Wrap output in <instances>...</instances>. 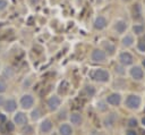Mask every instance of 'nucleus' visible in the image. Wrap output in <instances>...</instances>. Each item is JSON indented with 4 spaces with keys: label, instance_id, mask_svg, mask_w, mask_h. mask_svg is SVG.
Instances as JSON below:
<instances>
[{
    "label": "nucleus",
    "instance_id": "obj_25",
    "mask_svg": "<svg viewBox=\"0 0 145 135\" xmlns=\"http://www.w3.org/2000/svg\"><path fill=\"white\" fill-rule=\"evenodd\" d=\"M128 126L130 127V128H135V127L137 126V120L135 118H130L128 120Z\"/></svg>",
    "mask_w": 145,
    "mask_h": 135
},
{
    "label": "nucleus",
    "instance_id": "obj_32",
    "mask_svg": "<svg viewBox=\"0 0 145 135\" xmlns=\"http://www.w3.org/2000/svg\"><path fill=\"white\" fill-rule=\"evenodd\" d=\"M3 103H5V99L3 97H0V106H3Z\"/></svg>",
    "mask_w": 145,
    "mask_h": 135
},
{
    "label": "nucleus",
    "instance_id": "obj_26",
    "mask_svg": "<svg viewBox=\"0 0 145 135\" xmlns=\"http://www.w3.org/2000/svg\"><path fill=\"white\" fill-rule=\"evenodd\" d=\"M137 48H138V50H139V51L145 52V41H144V40L139 41V42H138V46H137Z\"/></svg>",
    "mask_w": 145,
    "mask_h": 135
},
{
    "label": "nucleus",
    "instance_id": "obj_28",
    "mask_svg": "<svg viewBox=\"0 0 145 135\" xmlns=\"http://www.w3.org/2000/svg\"><path fill=\"white\" fill-rule=\"evenodd\" d=\"M13 74H14V72L11 70V68H6V70H5V75H7V76H8V78L13 76Z\"/></svg>",
    "mask_w": 145,
    "mask_h": 135
},
{
    "label": "nucleus",
    "instance_id": "obj_5",
    "mask_svg": "<svg viewBox=\"0 0 145 135\" xmlns=\"http://www.w3.org/2000/svg\"><path fill=\"white\" fill-rule=\"evenodd\" d=\"M21 106L23 109H31L34 106V98L31 94H24L21 98Z\"/></svg>",
    "mask_w": 145,
    "mask_h": 135
},
{
    "label": "nucleus",
    "instance_id": "obj_22",
    "mask_svg": "<svg viewBox=\"0 0 145 135\" xmlns=\"http://www.w3.org/2000/svg\"><path fill=\"white\" fill-rule=\"evenodd\" d=\"M8 7V1L7 0H0V13L3 12Z\"/></svg>",
    "mask_w": 145,
    "mask_h": 135
},
{
    "label": "nucleus",
    "instance_id": "obj_4",
    "mask_svg": "<svg viewBox=\"0 0 145 135\" xmlns=\"http://www.w3.org/2000/svg\"><path fill=\"white\" fill-rule=\"evenodd\" d=\"M91 59L94 62H104L107 59V55L104 51H102L100 49H95L92 51V55H91Z\"/></svg>",
    "mask_w": 145,
    "mask_h": 135
},
{
    "label": "nucleus",
    "instance_id": "obj_6",
    "mask_svg": "<svg viewBox=\"0 0 145 135\" xmlns=\"http://www.w3.org/2000/svg\"><path fill=\"white\" fill-rule=\"evenodd\" d=\"M105 102L108 104H110V106H113V107L119 106V104L121 103L120 93H111V94H109L105 99Z\"/></svg>",
    "mask_w": 145,
    "mask_h": 135
},
{
    "label": "nucleus",
    "instance_id": "obj_24",
    "mask_svg": "<svg viewBox=\"0 0 145 135\" xmlns=\"http://www.w3.org/2000/svg\"><path fill=\"white\" fill-rule=\"evenodd\" d=\"M6 129L8 131V132H13L15 129V124L11 123V122H7L6 123Z\"/></svg>",
    "mask_w": 145,
    "mask_h": 135
},
{
    "label": "nucleus",
    "instance_id": "obj_23",
    "mask_svg": "<svg viewBox=\"0 0 145 135\" xmlns=\"http://www.w3.org/2000/svg\"><path fill=\"white\" fill-rule=\"evenodd\" d=\"M86 92H87V94H89L90 97H93L95 94V89L93 88L92 85H89V86H86Z\"/></svg>",
    "mask_w": 145,
    "mask_h": 135
},
{
    "label": "nucleus",
    "instance_id": "obj_17",
    "mask_svg": "<svg viewBox=\"0 0 145 135\" xmlns=\"http://www.w3.org/2000/svg\"><path fill=\"white\" fill-rule=\"evenodd\" d=\"M40 117H41V110L39 109V108H35L31 114V118L33 119V120H37Z\"/></svg>",
    "mask_w": 145,
    "mask_h": 135
},
{
    "label": "nucleus",
    "instance_id": "obj_21",
    "mask_svg": "<svg viewBox=\"0 0 145 135\" xmlns=\"http://www.w3.org/2000/svg\"><path fill=\"white\" fill-rule=\"evenodd\" d=\"M98 109L100 111H107V109H108V103L103 102V101H99L98 102Z\"/></svg>",
    "mask_w": 145,
    "mask_h": 135
},
{
    "label": "nucleus",
    "instance_id": "obj_2",
    "mask_svg": "<svg viewBox=\"0 0 145 135\" xmlns=\"http://www.w3.org/2000/svg\"><path fill=\"white\" fill-rule=\"evenodd\" d=\"M92 77L94 81L100 82V83H107V82L110 81V73L107 69L103 68H99L95 69L92 73Z\"/></svg>",
    "mask_w": 145,
    "mask_h": 135
},
{
    "label": "nucleus",
    "instance_id": "obj_13",
    "mask_svg": "<svg viewBox=\"0 0 145 135\" xmlns=\"http://www.w3.org/2000/svg\"><path fill=\"white\" fill-rule=\"evenodd\" d=\"M107 20L103 17V16H99L95 18V21H94V27L96 28V30H103L105 28V26H107Z\"/></svg>",
    "mask_w": 145,
    "mask_h": 135
},
{
    "label": "nucleus",
    "instance_id": "obj_34",
    "mask_svg": "<svg viewBox=\"0 0 145 135\" xmlns=\"http://www.w3.org/2000/svg\"><path fill=\"white\" fill-rule=\"evenodd\" d=\"M143 66H144V68H145V60H143Z\"/></svg>",
    "mask_w": 145,
    "mask_h": 135
},
{
    "label": "nucleus",
    "instance_id": "obj_10",
    "mask_svg": "<svg viewBox=\"0 0 145 135\" xmlns=\"http://www.w3.org/2000/svg\"><path fill=\"white\" fill-rule=\"evenodd\" d=\"M2 107L7 112H14L17 108V103L14 99H8V100L5 101V103H3Z\"/></svg>",
    "mask_w": 145,
    "mask_h": 135
},
{
    "label": "nucleus",
    "instance_id": "obj_7",
    "mask_svg": "<svg viewBox=\"0 0 145 135\" xmlns=\"http://www.w3.org/2000/svg\"><path fill=\"white\" fill-rule=\"evenodd\" d=\"M129 74H130L133 80H135V81H142L144 76L143 69L141 68V66H133L130 70H129Z\"/></svg>",
    "mask_w": 145,
    "mask_h": 135
},
{
    "label": "nucleus",
    "instance_id": "obj_18",
    "mask_svg": "<svg viewBox=\"0 0 145 135\" xmlns=\"http://www.w3.org/2000/svg\"><path fill=\"white\" fill-rule=\"evenodd\" d=\"M134 17L135 18L142 17V9H141V5H138V3L134 7Z\"/></svg>",
    "mask_w": 145,
    "mask_h": 135
},
{
    "label": "nucleus",
    "instance_id": "obj_14",
    "mask_svg": "<svg viewBox=\"0 0 145 135\" xmlns=\"http://www.w3.org/2000/svg\"><path fill=\"white\" fill-rule=\"evenodd\" d=\"M59 134L60 135H72V128L69 124L64 123L59 127Z\"/></svg>",
    "mask_w": 145,
    "mask_h": 135
},
{
    "label": "nucleus",
    "instance_id": "obj_1",
    "mask_svg": "<svg viewBox=\"0 0 145 135\" xmlns=\"http://www.w3.org/2000/svg\"><path fill=\"white\" fill-rule=\"evenodd\" d=\"M142 104V98L138 94H129L125 100L126 108L130 110H137Z\"/></svg>",
    "mask_w": 145,
    "mask_h": 135
},
{
    "label": "nucleus",
    "instance_id": "obj_11",
    "mask_svg": "<svg viewBox=\"0 0 145 135\" xmlns=\"http://www.w3.org/2000/svg\"><path fill=\"white\" fill-rule=\"evenodd\" d=\"M40 131L44 134L51 132L52 131V122L50 119H44V120L40 124Z\"/></svg>",
    "mask_w": 145,
    "mask_h": 135
},
{
    "label": "nucleus",
    "instance_id": "obj_8",
    "mask_svg": "<svg viewBox=\"0 0 145 135\" xmlns=\"http://www.w3.org/2000/svg\"><path fill=\"white\" fill-rule=\"evenodd\" d=\"M119 61L123 66H129L134 61V58H133V56L128 51H124L119 55Z\"/></svg>",
    "mask_w": 145,
    "mask_h": 135
},
{
    "label": "nucleus",
    "instance_id": "obj_30",
    "mask_svg": "<svg viewBox=\"0 0 145 135\" xmlns=\"http://www.w3.org/2000/svg\"><path fill=\"white\" fill-rule=\"evenodd\" d=\"M126 135H137V133L135 129H128L127 132H126Z\"/></svg>",
    "mask_w": 145,
    "mask_h": 135
},
{
    "label": "nucleus",
    "instance_id": "obj_19",
    "mask_svg": "<svg viewBox=\"0 0 145 135\" xmlns=\"http://www.w3.org/2000/svg\"><path fill=\"white\" fill-rule=\"evenodd\" d=\"M104 48H105V50H107V52H108L109 55H113L114 50H116V48H114V46H113V44H111L110 42H108V43H104Z\"/></svg>",
    "mask_w": 145,
    "mask_h": 135
},
{
    "label": "nucleus",
    "instance_id": "obj_3",
    "mask_svg": "<svg viewBox=\"0 0 145 135\" xmlns=\"http://www.w3.org/2000/svg\"><path fill=\"white\" fill-rule=\"evenodd\" d=\"M60 104H61V100H60L58 95H51L50 98L47 100V106L51 111L57 110L60 107Z\"/></svg>",
    "mask_w": 145,
    "mask_h": 135
},
{
    "label": "nucleus",
    "instance_id": "obj_16",
    "mask_svg": "<svg viewBox=\"0 0 145 135\" xmlns=\"http://www.w3.org/2000/svg\"><path fill=\"white\" fill-rule=\"evenodd\" d=\"M133 43H134V37L130 34L126 35L123 39V44L125 47H130V46H133Z\"/></svg>",
    "mask_w": 145,
    "mask_h": 135
},
{
    "label": "nucleus",
    "instance_id": "obj_15",
    "mask_svg": "<svg viewBox=\"0 0 145 135\" xmlns=\"http://www.w3.org/2000/svg\"><path fill=\"white\" fill-rule=\"evenodd\" d=\"M114 28H116V31L121 34V33H124L126 31V28H127V23H126L125 21H118L116 25H114Z\"/></svg>",
    "mask_w": 145,
    "mask_h": 135
},
{
    "label": "nucleus",
    "instance_id": "obj_20",
    "mask_svg": "<svg viewBox=\"0 0 145 135\" xmlns=\"http://www.w3.org/2000/svg\"><path fill=\"white\" fill-rule=\"evenodd\" d=\"M133 31H134L135 34L139 35V34H142V33L144 32V26L143 25H135L134 27H133Z\"/></svg>",
    "mask_w": 145,
    "mask_h": 135
},
{
    "label": "nucleus",
    "instance_id": "obj_9",
    "mask_svg": "<svg viewBox=\"0 0 145 135\" xmlns=\"http://www.w3.org/2000/svg\"><path fill=\"white\" fill-rule=\"evenodd\" d=\"M14 124H17V125H20V126L27 124V117H26V115L24 112H17V114L14 116Z\"/></svg>",
    "mask_w": 145,
    "mask_h": 135
},
{
    "label": "nucleus",
    "instance_id": "obj_35",
    "mask_svg": "<svg viewBox=\"0 0 145 135\" xmlns=\"http://www.w3.org/2000/svg\"><path fill=\"white\" fill-rule=\"evenodd\" d=\"M127 1H129V0H127Z\"/></svg>",
    "mask_w": 145,
    "mask_h": 135
},
{
    "label": "nucleus",
    "instance_id": "obj_31",
    "mask_svg": "<svg viewBox=\"0 0 145 135\" xmlns=\"http://www.w3.org/2000/svg\"><path fill=\"white\" fill-rule=\"evenodd\" d=\"M0 123H6V116L3 114H0Z\"/></svg>",
    "mask_w": 145,
    "mask_h": 135
},
{
    "label": "nucleus",
    "instance_id": "obj_12",
    "mask_svg": "<svg viewBox=\"0 0 145 135\" xmlns=\"http://www.w3.org/2000/svg\"><path fill=\"white\" fill-rule=\"evenodd\" d=\"M69 120H70V123L72 124V125L79 126L82 124V120H83L82 115L78 114V112H71L70 116H69Z\"/></svg>",
    "mask_w": 145,
    "mask_h": 135
},
{
    "label": "nucleus",
    "instance_id": "obj_29",
    "mask_svg": "<svg viewBox=\"0 0 145 135\" xmlns=\"http://www.w3.org/2000/svg\"><path fill=\"white\" fill-rule=\"evenodd\" d=\"M116 72L118 74H121V75L125 74V70H123V67H121V66H117L116 67Z\"/></svg>",
    "mask_w": 145,
    "mask_h": 135
},
{
    "label": "nucleus",
    "instance_id": "obj_33",
    "mask_svg": "<svg viewBox=\"0 0 145 135\" xmlns=\"http://www.w3.org/2000/svg\"><path fill=\"white\" fill-rule=\"evenodd\" d=\"M142 125L145 127V117H143V118H142Z\"/></svg>",
    "mask_w": 145,
    "mask_h": 135
},
{
    "label": "nucleus",
    "instance_id": "obj_27",
    "mask_svg": "<svg viewBox=\"0 0 145 135\" xmlns=\"http://www.w3.org/2000/svg\"><path fill=\"white\" fill-rule=\"evenodd\" d=\"M7 90V84L3 81L0 80V93H3Z\"/></svg>",
    "mask_w": 145,
    "mask_h": 135
}]
</instances>
